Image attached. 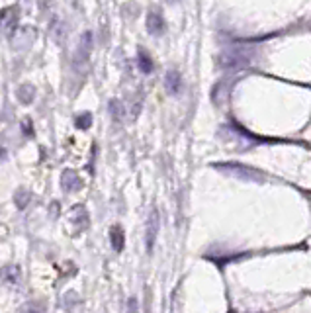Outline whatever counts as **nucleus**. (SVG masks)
<instances>
[{
  "instance_id": "6e6552de",
  "label": "nucleus",
  "mask_w": 311,
  "mask_h": 313,
  "mask_svg": "<svg viewBox=\"0 0 311 313\" xmlns=\"http://www.w3.org/2000/svg\"><path fill=\"white\" fill-rule=\"evenodd\" d=\"M77 124H78V127H82V129H86V127L90 125V116H88V114H84L82 118H78V122H77Z\"/></svg>"
},
{
  "instance_id": "423d86ee",
  "label": "nucleus",
  "mask_w": 311,
  "mask_h": 313,
  "mask_svg": "<svg viewBox=\"0 0 311 313\" xmlns=\"http://www.w3.org/2000/svg\"><path fill=\"white\" fill-rule=\"evenodd\" d=\"M139 69H141L143 73H151V71H153V61H151V57H149L145 51L139 53Z\"/></svg>"
},
{
  "instance_id": "f03ea898",
  "label": "nucleus",
  "mask_w": 311,
  "mask_h": 313,
  "mask_svg": "<svg viewBox=\"0 0 311 313\" xmlns=\"http://www.w3.org/2000/svg\"><path fill=\"white\" fill-rule=\"evenodd\" d=\"M219 61H221V67H239V65H245L249 61V55L243 51L231 49V51H225Z\"/></svg>"
},
{
  "instance_id": "20e7f679",
  "label": "nucleus",
  "mask_w": 311,
  "mask_h": 313,
  "mask_svg": "<svg viewBox=\"0 0 311 313\" xmlns=\"http://www.w3.org/2000/svg\"><path fill=\"white\" fill-rule=\"evenodd\" d=\"M156 235H158V212L153 210L149 216V221H147V249L149 250L155 245Z\"/></svg>"
},
{
  "instance_id": "39448f33",
  "label": "nucleus",
  "mask_w": 311,
  "mask_h": 313,
  "mask_svg": "<svg viewBox=\"0 0 311 313\" xmlns=\"http://www.w3.org/2000/svg\"><path fill=\"white\" fill-rule=\"evenodd\" d=\"M164 84H166L168 94H178L180 92V86H182L180 73H178V71H168V73H166V78H164Z\"/></svg>"
},
{
  "instance_id": "7ed1b4c3",
  "label": "nucleus",
  "mask_w": 311,
  "mask_h": 313,
  "mask_svg": "<svg viewBox=\"0 0 311 313\" xmlns=\"http://www.w3.org/2000/svg\"><path fill=\"white\" fill-rule=\"evenodd\" d=\"M147 30H149L151 35H160V33H164V30H166L164 18H162L160 14H156V12H149V16H147Z\"/></svg>"
},
{
  "instance_id": "0eeeda50",
  "label": "nucleus",
  "mask_w": 311,
  "mask_h": 313,
  "mask_svg": "<svg viewBox=\"0 0 311 313\" xmlns=\"http://www.w3.org/2000/svg\"><path fill=\"white\" fill-rule=\"evenodd\" d=\"M124 233H122V229L120 227H114L112 229V241H114V247L116 250H122V245H124Z\"/></svg>"
},
{
  "instance_id": "f257e3e1",
  "label": "nucleus",
  "mask_w": 311,
  "mask_h": 313,
  "mask_svg": "<svg viewBox=\"0 0 311 313\" xmlns=\"http://www.w3.org/2000/svg\"><path fill=\"white\" fill-rule=\"evenodd\" d=\"M18 14L20 10L16 6H10V8H4L0 10V33L4 35H12L16 31L18 26Z\"/></svg>"
},
{
  "instance_id": "1a4fd4ad",
  "label": "nucleus",
  "mask_w": 311,
  "mask_h": 313,
  "mask_svg": "<svg viewBox=\"0 0 311 313\" xmlns=\"http://www.w3.org/2000/svg\"><path fill=\"white\" fill-rule=\"evenodd\" d=\"M168 2H172V0H168Z\"/></svg>"
}]
</instances>
